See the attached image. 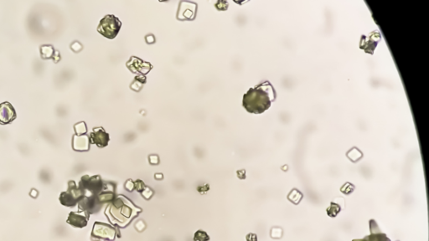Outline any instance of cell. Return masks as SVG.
I'll list each match as a JSON object with an SVG mask.
<instances>
[{
	"mask_svg": "<svg viewBox=\"0 0 429 241\" xmlns=\"http://www.w3.org/2000/svg\"><path fill=\"white\" fill-rule=\"evenodd\" d=\"M16 117V112L12 105L9 102L0 104V123L7 124L12 122Z\"/></svg>",
	"mask_w": 429,
	"mask_h": 241,
	"instance_id": "6",
	"label": "cell"
},
{
	"mask_svg": "<svg viewBox=\"0 0 429 241\" xmlns=\"http://www.w3.org/2000/svg\"><path fill=\"white\" fill-rule=\"evenodd\" d=\"M277 98V93L269 81L266 80L248 90L243 95L242 106L249 113L262 114L271 107Z\"/></svg>",
	"mask_w": 429,
	"mask_h": 241,
	"instance_id": "1",
	"label": "cell"
},
{
	"mask_svg": "<svg viewBox=\"0 0 429 241\" xmlns=\"http://www.w3.org/2000/svg\"><path fill=\"white\" fill-rule=\"evenodd\" d=\"M340 208L338 206L335 209L334 208V203H331V207L330 208H328V215L331 216V217H334V216H336L337 214L340 212Z\"/></svg>",
	"mask_w": 429,
	"mask_h": 241,
	"instance_id": "11",
	"label": "cell"
},
{
	"mask_svg": "<svg viewBox=\"0 0 429 241\" xmlns=\"http://www.w3.org/2000/svg\"><path fill=\"white\" fill-rule=\"evenodd\" d=\"M109 142V135L102 128H93L90 136V143L98 145L99 148L107 146Z\"/></svg>",
	"mask_w": 429,
	"mask_h": 241,
	"instance_id": "5",
	"label": "cell"
},
{
	"mask_svg": "<svg viewBox=\"0 0 429 241\" xmlns=\"http://www.w3.org/2000/svg\"><path fill=\"white\" fill-rule=\"evenodd\" d=\"M121 26L122 23L119 19L114 15H107L100 21L98 31L107 39H113L119 33Z\"/></svg>",
	"mask_w": 429,
	"mask_h": 241,
	"instance_id": "2",
	"label": "cell"
},
{
	"mask_svg": "<svg viewBox=\"0 0 429 241\" xmlns=\"http://www.w3.org/2000/svg\"><path fill=\"white\" fill-rule=\"evenodd\" d=\"M72 146L76 151H87L89 149L90 139L86 134L74 135Z\"/></svg>",
	"mask_w": 429,
	"mask_h": 241,
	"instance_id": "7",
	"label": "cell"
},
{
	"mask_svg": "<svg viewBox=\"0 0 429 241\" xmlns=\"http://www.w3.org/2000/svg\"><path fill=\"white\" fill-rule=\"evenodd\" d=\"M75 130L77 132V135H83L87 132V127L85 122H79L78 124L75 125Z\"/></svg>",
	"mask_w": 429,
	"mask_h": 241,
	"instance_id": "10",
	"label": "cell"
},
{
	"mask_svg": "<svg viewBox=\"0 0 429 241\" xmlns=\"http://www.w3.org/2000/svg\"><path fill=\"white\" fill-rule=\"evenodd\" d=\"M87 221L88 220L83 215L72 212L69 214L68 219H67L66 222L76 228H83V227L87 226Z\"/></svg>",
	"mask_w": 429,
	"mask_h": 241,
	"instance_id": "8",
	"label": "cell"
},
{
	"mask_svg": "<svg viewBox=\"0 0 429 241\" xmlns=\"http://www.w3.org/2000/svg\"><path fill=\"white\" fill-rule=\"evenodd\" d=\"M103 186H104L103 183L99 176L90 177L88 175H85L80 179L78 187L83 192L85 195L87 192L91 193L92 195H97L101 194Z\"/></svg>",
	"mask_w": 429,
	"mask_h": 241,
	"instance_id": "4",
	"label": "cell"
},
{
	"mask_svg": "<svg viewBox=\"0 0 429 241\" xmlns=\"http://www.w3.org/2000/svg\"><path fill=\"white\" fill-rule=\"evenodd\" d=\"M209 240H210V238H209L208 235L206 232H204V231L199 230V231H197L195 234V241H208Z\"/></svg>",
	"mask_w": 429,
	"mask_h": 241,
	"instance_id": "9",
	"label": "cell"
},
{
	"mask_svg": "<svg viewBox=\"0 0 429 241\" xmlns=\"http://www.w3.org/2000/svg\"><path fill=\"white\" fill-rule=\"evenodd\" d=\"M84 196L85 194L79 187L76 186L75 182L70 181L67 190L60 194V202L62 205L66 207H74Z\"/></svg>",
	"mask_w": 429,
	"mask_h": 241,
	"instance_id": "3",
	"label": "cell"
}]
</instances>
